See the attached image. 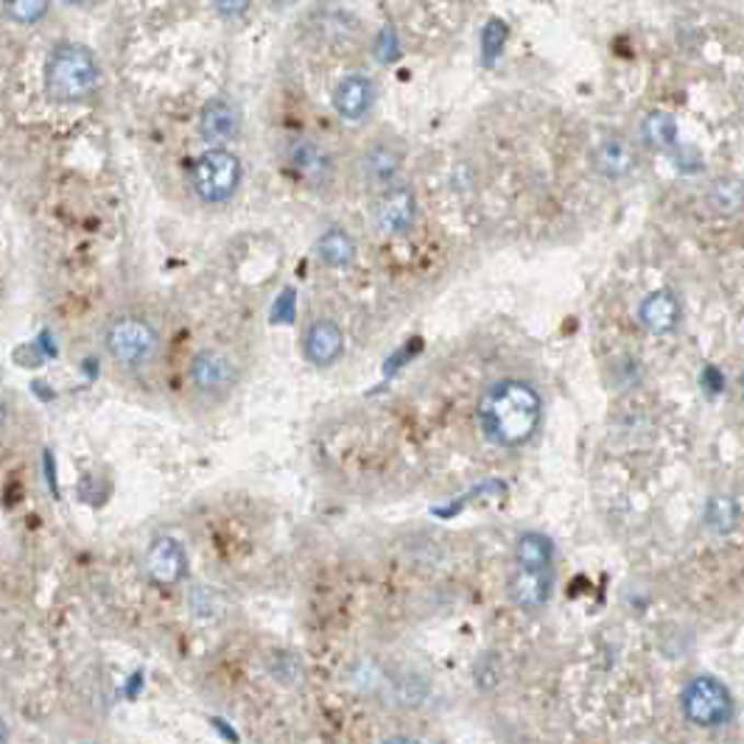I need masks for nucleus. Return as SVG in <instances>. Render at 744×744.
Wrapping results in <instances>:
<instances>
[{
    "label": "nucleus",
    "mask_w": 744,
    "mask_h": 744,
    "mask_svg": "<svg viewBox=\"0 0 744 744\" xmlns=\"http://www.w3.org/2000/svg\"><path fill=\"white\" fill-rule=\"evenodd\" d=\"M50 12L48 3H37V0H20V3H3L0 14L14 25H37L43 23L45 14Z\"/></svg>",
    "instance_id": "nucleus-20"
},
{
    "label": "nucleus",
    "mask_w": 744,
    "mask_h": 744,
    "mask_svg": "<svg viewBox=\"0 0 744 744\" xmlns=\"http://www.w3.org/2000/svg\"><path fill=\"white\" fill-rule=\"evenodd\" d=\"M381 744H417V739L403 736V733H394V736H387Z\"/></svg>",
    "instance_id": "nucleus-24"
},
{
    "label": "nucleus",
    "mask_w": 744,
    "mask_h": 744,
    "mask_svg": "<svg viewBox=\"0 0 744 744\" xmlns=\"http://www.w3.org/2000/svg\"><path fill=\"white\" fill-rule=\"evenodd\" d=\"M638 317H641V325H644L646 331L657 333V336L672 333L677 325H680V317H683L680 300H677V295L675 291H669V288L652 291V295L644 297L641 308H638Z\"/></svg>",
    "instance_id": "nucleus-11"
},
{
    "label": "nucleus",
    "mask_w": 744,
    "mask_h": 744,
    "mask_svg": "<svg viewBox=\"0 0 744 744\" xmlns=\"http://www.w3.org/2000/svg\"><path fill=\"white\" fill-rule=\"evenodd\" d=\"M554 560V543L540 531H526L515 543V569L549 571Z\"/></svg>",
    "instance_id": "nucleus-15"
},
{
    "label": "nucleus",
    "mask_w": 744,
    "mask_h": 744,
    "mask_svg": "<svg viewBox=\"0 0 744 744\" xmlns=\"http://www.w3.org/2000/svg\"><path fill=\"white\" fill-rule=\"evenodd\" d=\"M736 520V507L728 499H713L711 510H708V524L717 531H728Z\"/></svg>",
    "instance_id": "nucleus-21"
},
{
    "label": "nucleus",
    "mask_w": 744,
    "mask_h": 744,
    "mask_svg": "<svg viewBox=\"0 0 744 744\" xmlns=\"http://www.w3.org/2000/svg\"><path fill=\"white\" fill-rule=\"evenodd\" d=\"M543 420V401L538 389L518 378H501L482 392L479 423L490 443L518 448L529 443Z\"/></svg>",
    "instance_id": "nucleus-1"
},
{
    "label": "nucleus",
    "mask_w": 744,
    "mask_h": 744,
    "mask_svg": "<svg viewBox=\"0 0 744 744\" xmlns=\"http://www.w3.org/2000/svg\"><path fill=\"white\" fill-rule=\"evenodd\" d=\"M275 308L277 311L283 308V322H291V319H295V291H286V295L277 300Z\"/></svg>",
    "instance_id": "nucleus-23"
},
{
    "label": "nucleus",
    "mask_w": 744,
    "mask_h": 744,
    "mask_svg": "<svg viewBox=\"0 0 744 744\" xmlns=\"http://www.w3.org/2000/svg\"><path fill=\"white\" fill-rule=\"evenodd\" d=\"M188 378L194 389L205 398H221L236 387L238 369L232 358L221 351H199L191 358Z\"/></svg>",
    "instance_id": "nucleus-6"
},
{
    "label": "nucleus",
    "mask_w": 744,
    "mask_h": 744,
    "mask_svg": "<svg viewBox=\"0 0 744 744\" xmlns=\"http://www.w3.org/2000/svg\"><path fill=\"white\" fill-rule=\"evenodd\" d=\"M414 213H417V202H414L412 188H407V185H392L376 202V221L389 236L407 232L414 221Z\"/></svg>",
    "instance_id": "nucleus-9"
},
{
    "label": "nucleus",
    "mask_w": 744,
    "mask_h": 744,
    "mask_svg": "<svg viewBox=\"0 0 744 744\" xmlns=\"http://www.w3.org/2000/svg\"><path fill=\"white\" fill-rule=\"evenodd\" d=\"M344 336L333 319H317L306 333V358L317 367H328L342 356Z\"/></svg>",
    "instance_id": "nucleus-13"
},
{
    "label": "nucleus",
    "mask_w": 744,
    "mask_h": 744,
    "mask_svg": "<svg viewBox=\"0 0 744 744\" xmlns=\"http://www.w3.org/2000/svg\"><path fill=\"white\" fill-rule=\"evenodd\" d=\"M241 131V110L227 99H213L202 106L199 113V135L213 144V149H221V144H230Z\"/></svg>",
    "instance_id": "nucleus-8"
},
{
    "label": "nucleus",
    "mask_w": 744,
    "mask_h": 744,
    "mask_svg": "<svg viewBox=\"0 0 744 744\" xmlns=\"http://www.w3.org/2000/svg\"><path fill=\"white\" fill-rule=\"evenodd\" d=\"M104 351L118 367L144 369L160 353V333L146 317L121 313L104 328Z\"/></svg>",
    "instance_id": "nucleus-3"
},
{
    "label": "nucleus",
    "mask_w": 744,
    "mask_h": 744,
    "mask_svg": "<svg viewBox=\"0 0 744 744\" xmlns=\"http://www.w3.org/2000/svg\"><path fill=\"white\" fill-rule=\"evenodd\" d=\"M9 423V403L0 398V428H7Z\"/></svg>",
    "instance_id": "nucleus-26"
},
{
    "label": "nucleus",
    "mask_w": 744,
    "mask_h": 744,
    "mask_svg": "<svg viewBox=\"0 0 744 744\" xmlns=\"http://www.w3.org/2000/svg\"><path fill=\"white\" fill-rule=\"evenodd\" d=\"M641 138L650 149H669L677 140V124L669 113H652L641 126Z\"/></svg>",
    "instance_id": "nucleus-19"
},
{
    "label": "nucleus",
    "mask_w": 744,
    "mask_h": 744,
    "mask_svg": "<svg viewBox=\"0 0 744 744\" xmlns=\"http://www.w3.org/2000/svg\"><path fill=\"white\" fill-rule=\"evenodd\" d=\"M403 157L392 146H373L362 157V176L369 185H389L401 171Z\"/></svg>",
    "instance_id": "nucleus-14"
},
{
    "label": "nucleus",
    "mask_w": 744,
    "mask_h": 744,
    "mask_svg": "<svg viewBox=\"0 0 744 744\" xmlns=\"http://www.w3.org/2000/svg\"><path fill=\"white\" fill-rule=\"evenodd\" d=\"M241 185V160L227 149H207L191 169V188L207 205H221L236 196Z\"/></svg>",
    "instance_id": "nucleus-4"
},
{
    "label": "nucleus",
    "mask_w": 744,
    "mask_h": 744,
    "mask_svg": "<svg viewBox=\"0 0 744 744\" xmlns=\"http://www.w3.org/2000/svg\"><path fill=\"white\" fill-rule=\"evenodd\" d=\"M288 160L300 171L306 180H328L331 176V160L319 146L308 144V140H300L295 144V149L288 151Z\"/></svg>",
    "instance_id": "nucleus-18"
},
{
    "label": "nucleus",
    "mask_w": 744,
    "mask_h": 744,
    "mask_svg": "<svg viewBox=\"0 0 744 744\" xmlns=\"http://www.w3.org/2000/svg\"><path fill=\"white\" fill-rule=\"evenodd\" d=\"M9 739H12V731H9V722L0 713V744H9Z\"/></svg>",
    "instance_id": "nucleus-25"
},
{
    "label": "nucleus",
    "mask_w": 744,
    "mask_h": 744,
    "mask_svg": "<svg viewBox=\"0 0 744 744\" xmlns=\"http://www.w3.org/2000/svg\"><path fill=\"white\" fill-rule=\"evenodd\" d=\"M680 708L691 725L720 728L733 717V695L720 677L697 675L683 688Z\"/></svg>",
    "instance_id": "nucleus-5"
},
{
    "label": "nucleus",
    "mask_w": 744,
    "mask_h": 744,
    "mask_svg": "<svg viewBox=\"0 0 744 744\" xmlns=\"http://www.w3.org/2000/svg\"><path fill=\"white\" fill-rule=\"evenodd\" d=\"M45 95L57 104H82L101 88V65L82 43L59 39L45 57Z\"/></svg>",
    "instance_id": "nucleus-2"
},
{
    "label": "nucleus",
    "mask_w": 744,
    "mask_h": 744,
    "mask_svg": "<svg viewBox=\"0 0 744 744\" xmlns=\"http://www.w3.org/2000/svg\"><path fill=\"white\" fill-rule=\"evenodd\" d=\"M188 574V554L185 546L171 535H157L146 549V576L160 588L180 585Z\"/></svg>",
    "instance_id": "nucleus-7"
},
{
    "label": "nucleus",
    "mask_w": 744,
    "mask_h": 744,
    "mask_svg": "<svg viewBox=\"0 0 744 744\" xmlns=\"http://www.w3.org/2000/svg\"><path fill=\"white\" fill-rule=\"evenodd\" d=\"M636 165L632 149L621 138H607L605 144L596 149V169L605 176H625Z\"/></svg>",
    "instance_id": "nucleus-17"
},
{
    "label": "nucleus",
    "mask_w": 744,
    "mask_h": 744,
    "mask_svg": "<svg viewBox=\"0 0 744 744\" xmlns=\"http://www.w3.org/2000/svg\"><path fill=\"white\" fill-rule=\"evenodd\" d=\"M317 252L331 270H347V266H353V261H356V244H353V238L344 230H339V227H333V230H328L325 236L319 238Z\"/></svg>",
    "instance_id": "nucleus-16"
},
{
    "label": "nucleus",
    "mask_w": 744,
    "mask_h": 744,
    "mask_svg": "<svg viewBox=\"0 0 744 744\" xmlns=\"http://www.w3.org/2000/svg\"><path fill=\"white\" fill-rule=\"evenodd\" d=\"M373 99H376V88H373L367 76H344L342 82L336 84V90H333V110L344 121H362L369 113Z\"/></svg>",
    "instance_id": "nucleus-10"
},
{
    "label": "nucleus",
    "mask_w": 744,
    "mask_h": 744,
    "mask_svg": "<svg viewBox=\"0 0 744 744\" xmlns=\"http://www.w3.org/2000/svg\"><path fill=\"white\" fill-rule=\"evenodd\" d=\"M510 596L520 610H540L551 596V569L529 571L515 569L510 576Z\"/></svg>",
    "instance_id": "nucleus-12"
},
{
    "label": "nucleus",
    "mask_w": 744,
    "mask_h": 744,
    "mask_svg": "<svg viewBox=\"0 0 744 744\" xmlns=\"http://www.w3.org/2000/svg\"><path fill=\"white\" fill-rule=\"evenodd\" d=\"M504 37H507V28L501 23H490L488 28H484V43H482V50L484 57H488V62H493L495 57H499V50L504 48Z\"/></svg>",
    "instance_id": "nucleus-22"
},
{
    "label": "nucleus",
    "mask_w": 744,
    "mask_h": 744,
    "mask_svg": "<svg viewBox=\"0 0 744 744\" xmlns=\"http://www.w3.org/2000/svg\"><path fill=\"white\" fill-rule=\"evenodd\" d=\"M82 744H95V742H82Z\"/></svg>",
    "instance_id": "nucleus-27"
}]
</instances>
